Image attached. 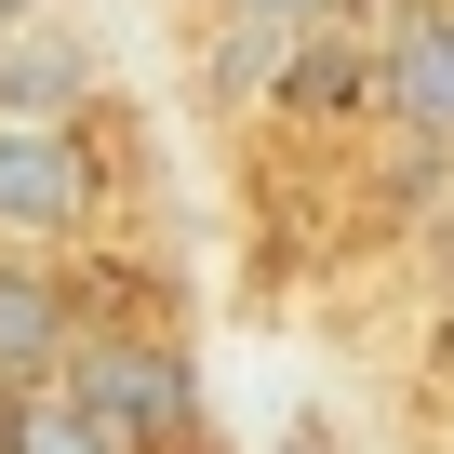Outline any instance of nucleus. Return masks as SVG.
Here are the masks:
<instances>
[{
    "label": "nucleus",
    "instance_id": "nucleus-6",
    "mask_svg": "<svg viewBox=\"0 0 454 454\" xmlns=\"http://www.w3.org/2000/svg\"><path fill=\"white\" fill-rule=\"evenodd\" d=\"M0 41H14V54H0V121H67L81 107V67L67 54H41L27 27H0Z\"/></svg>",
    "mask_w": 454,
    "mask_h": 454
},
{
    "label": "nucleus",
    "instance_id": "nucleus-5",
    "mask_svg": "<svg viewBox=\"0 0 454 454\" xmlns=\"http://www.w3.org/2000/svg\"><path fill=\"white\" fill-rule=\"evenodd\" d=\"M374 81H387V107H401V121L454 134V14H414V27L387 41V67H374Z\"/></svg>",
    "mask_w": 454,
    "mask_h": 454
},
{
    "label": "nucleus",
    "instance_id": "nucleus-3",
    "mask_svg": "<svg viewBox=\"0 0 454 454\" xmlns=\"http://www.w3.org/2000/svg\"><path fill=\"white\" fill-rule=\"evenodd\" d=\"M54 348H67L54 268H41L27 241H0V387H14V374H54Z\"/></svg>",
    "mask_w": 454,
    "mask_h": 454
},
{
    "label": "nucleus",
    "instance_id": "nucleus-7",
    "mask_svg": "<svg viewBox=\"0 0 454 454\" xmlns=\"http://www.w3.org/2000/svg\"><path fill=\"white\" fill-rule=\"evenodd\" d=\"M214 14H227V27H281V41H294V27L334 14V0H214Z\"/></svg>",
    "mask_w": 454,
    "mask_h": 454
},
{
    "label": "nucleus",
    "instance_id": "nucleus-8",
    "mask_svg": "<svg viewBox=\"0 0 454 454\" xmlns=\"http://www.w3.org/2000/svg\"><path fill=\"white\" fill-rule=\"evenodd\" d=\"M41 14H54V0H0V27H41Z\"/></svg>",
    "mask_w": 454,
    "mask_h": 454
},
{
    "label": "nucleus",
    "instance_id": "nucleus-9",
    "mask_svg": "<svg viewBox=\"0 0 454 454\" xmlns=\"http://www.w3.org/2000/svg\"><path fill=\"white\" fill-rule=\"evenodd\" d=\"M281 454H334V441H321V427H294V441H281Z\"/></svg>",
    "mask_w": 454,
    "mask_h": 454
},
{
    "label": "nucleus",
    "instance_id": "nucleus-4",
    "mask_svg": "<svg viewBox=\"0 0 454 454\" xmlns=\"http://www.w3.org/2000/svg\"><path fill=\"white\" fill-rule=\"evenodd\" d=\"M0 454H121V441L94 427V401L67 374H14L0 387Z\"/></svg>",
    "mask_w": 454,
    "mask_h": 454
},
{
    "label": "nucleus",
    "instance_id": "nucleus-2",
    "mask_svg": "<svg viewBox=\"0 0 454 454\" xmlns=\"http://www.w3.org/2000/svg\"><path fill=\"white\" fill-rule=\"evenodd\" d=\"M54 374L94 401V427H107L121 454H147V441H174V427H187V374H174L147 334H67V348H54Z\"/></svg>",
    "mask_w": 454,
    "mask_h": 454
},
{
    "label": "nucleus",
    "instance_id": "nucleus-1",
    "mask_svg": "<svg viewBox=\"0 0 454 454\" xmlns=\"http://www.w3.org/2000/svg\"><path fill=\"white\" fill-rule=\"evenodd\" d=\"M94 200H107V174H94V147L67 121H0V241H27V254L81 241Z\"/></svg>",
    "mask_w": 454,
    "mask_h": 454
}]
</instances>
